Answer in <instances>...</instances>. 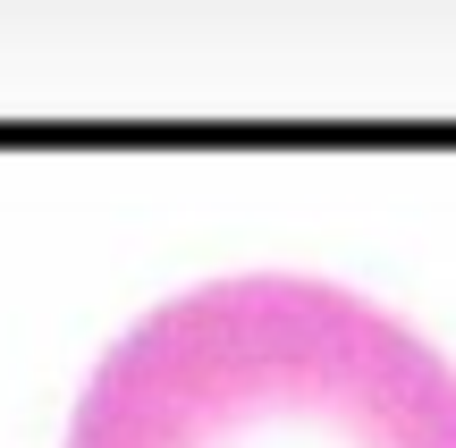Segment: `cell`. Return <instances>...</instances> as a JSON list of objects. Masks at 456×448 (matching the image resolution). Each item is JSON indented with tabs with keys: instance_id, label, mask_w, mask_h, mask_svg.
<instances>
[{
	"instance_id": "obj_1",
	"label": "cell",
	"mask_w": 456,
	"mask_h": 448,
	"mask_svg": "<svg viewBox=\"0 0 456 448\" xmlns=\"http://www.w3.org/2000/svg\"><path fill=\"white\" fill-rule=\"evenodd\" d=\"M68 448H456V364L355 288L237 271L102 347Z\"/></svg>"
}]
</instances>
